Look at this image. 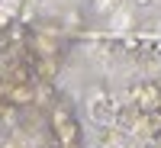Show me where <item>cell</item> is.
Here are the masks:
<instances>
[{
  "label": "cell",
  "mask_w": 161,
  "mask_h": 148,
  "mask_svg": "<svg viewBox=\"0 0 161 148\" xmlns=\"http://www.w3.org/2000/svg\"><path fill=\"white\" fill-rule=\"evenodd\" d=\"M119 7V0H93V13L97 16H106V13H113Z\"/></svg>",
  "instance_id": "obj_7"
},
{
  "label": "cell",
  "mask_w": 161,
  "mask_h": 148,
  "mask_svg": "<svg viewBox=\"0 0 161 148\" xmlns=\"http://www.w3.org/2000/svg\"><path fill=\"white\" fill-rule=\"evenodd\" d=\"M136 7H152V0H132Z\"/></svg>",
  "instance_id": "obj_9"
},
{
  "label": "cell",
  "mask_w": 161,
  "mask_h": 148,
  "mask_svg": "<svg viewBox=\"0 0 161 148\" xmlns=\"http://www.w3.org/2000/svg\"><path fill=\"white\" fill-rule=\"evenodd\" d=\"M10 103L26 106V103H36V90H32V80H16L10 87Z\"/></svg>",
  "instance_id": "obj_4"
},
{
  "label": "cell",
  "mask_w": 161,
  "mask_h": 148,
  "mask_svg": "<svg viewBox=\"0 0 161 148\" xmlns=\"http://www.w3.org/2000/svg\"><path fill=\"white\" fill-rule=\"evenodd\" d=\"M158 116H161V103H158Z\"/></svg>",
  "instance_id": "obj_13"
},
{
  "label": "cell",
  "mask_w": 161,
  "mask_h": 148,
  "mask_svg": "<svg viewBox=\"0 0 161 148\" xmlns=\"http://www.w3.org/2000/svg\"><path fill=\"white\" fill-rule=\"evenodd\" d=\"M52 126H55L58 145H77V139H80V126H77V119L71 116L68 106H55V110H52Z\"/></svg>",
  "instance_id": "obj_1"
},
{
  "label": "cell",
  "mask_w": 161,
  "mask_h": 148,
  "mask_svg": "<svg viewBox=\"0 0 161 148\" xmlns=\"http://www.w3.org/2000/svg\"><path fill=\"white\" fill-rule=\"evenodd\" d=\"M23 39V26L19 23H10L7 29H0V48H10V45H16Z\"/></svg>",
  "instance_id": "obj_5"
},
{
  "label": "cell",
  "mask_w": 161,
  "mask_h": 148,
  "mask_svg": "<svg viewBox=\"0 0 161 148\" xmlns=\"http://www.w3.org/2000/svg\"><path fill=\"white\" fill-rule=\"evenodd\" d=\"M90 113H93V119H97L100 126H110L113 119H116V106H113V100L106 97H93V103H90Z\"/></svg>",
  "instance_id": "obj_3"
},
{
  "label": "cell",
  "mask_w": 161,
  "mask_h": 148,
  "mask_svg": "<svg viewBox=\"0 0 161 148\" xmlns=\"http://www.w3.org/2000/svg\"><path fill=\"white\" fill-rule=\"evenodd\" d=\"M10 23H13V13H10V10H3V7H0V29H7Z\"/></svg>",
  "instance_id": "obj_8"
},
{
  "label": "cell",
  "mask_w": 161,
  "mask_h": 148,
  "mask_svg": "<svg viewBox=\"0 0 161 148\" xmlns=\"http://www.w3.org/2000/svg\"><path fill=\"white\" fill-rule=\"evenodd\" d=\"M7 116V103H0V119H3Z\"/></svg>",
  "instance_id": "obj_11"
},
{
  "label": "cell",
  "mask_w": 161,
  "mask_h": 148,
  "mask_svg": "<svg viewBox=\"0 0 161 148\" xmlns=\"http://www.w3.org/2000/svg\"><path fill=\"white\" fill-rule=\"evenodd\" d=\"M155 145H158V148H161V129H158V132H155Z\"/></svg>",
  "instance_id": "obj_10"
},
{
  "label": "cell",
  "mask_w": 161,
  "mask_h": 148,
  "mask_svg": "<svg viewBox=\"0 0 161 148\" xmlns=\"http://www.w3.org/2000/svg\"><path fill=\"white\" fill-rule=\"evenodd\" d=\"M129 100L139 106V113H158V103H161V90L152 84H139V87H132L129 93Z\"/></svg>",
  "instance_id": "obj_2"
},
{
  "label": "cell",
  "mask_w": 161,
  "mask_h": 148,
  "mask_svg": "<svg viewBox=\"0 0 161 148\" xmlns=\"http://www.w3.org/2000/svg\"><path fill=\"white\" fill-rule=\"evenodd\" d=\"M0 148H16V145H13V142H3V145H0Z\"/></svg>",
  "instance_id": "obj_12"
},
{
  "label": "cell",
  "mask_w": 161,
  "mask_h": 148,
  "mask_svg": "<svg viewBox=\"0 0 161 148\" xmlns=\"http://www.w3.org/2000/svg\"><path fill=\"white\" fill-rule=\"evenodd\" d=\"M119 132H123V129H106L100 135V145L103 148H126V139L119 135Z\"/></svg>",
  "instance_id": "obj_6"
}]
</instances>
